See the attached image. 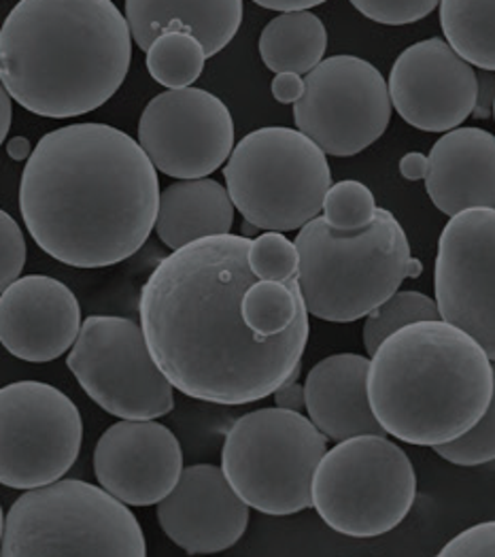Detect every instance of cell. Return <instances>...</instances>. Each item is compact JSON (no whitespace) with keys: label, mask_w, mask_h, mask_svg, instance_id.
Here are the masks:
<instances>
[{"label":"cell","mask_w":495,"mask_h":557,"mask_svg":"<svg viewBox=\"0 0 495 557\" xmlns=\"http://www.w3.org/2000/svg\"><path fill=\"white\" fill-rule=\"evenodd\" d=\"M251 238L218 234L164 258L140 289L138 315L149 351L171 385L213 405L264 400L302 362L309 320L260 336L240 305L256 275Z\"/></svg>","instance_id":"6da1fadb"},{"label":"cell","mask_w":495,"mask_h":557,"mask_svg":"<svg viewBox=\"0 0 495 557\" xmlns=\"http://www.w3.org/2000/svg\"><path fill=\"white\" fill-rule=\"evenodd\" d=\"M158 171L107 124H71L37 143L20 184L22 220L53 260L104 269L135 256L156 228Z\"/></svg>","instance_id":"7a4b0ae2"},{"label":"cell","mask_w":495,"mask_h":557,"mask_svg":"<svg viewBox=\"0 0 495 557\" xmlns=\"http://www.w3.org/2000/svg\"><path fill=\"white\" fill-rule=\"evenodd\" d=\"M133 35L111 0H20L0 28V82L26 111L66 120L122 88Z\"/></svg>","instance_id":"3957f363"},{"label":"cell","mask_w":495,"mask_h":557,"mask_svg":"<svg viewBox=\"0 0 495 557\" xmlns=\"http://www.w3.org/2000/svg\"><path fill=\"white\" fill-rule=\"evenodd\" d=\"M370 358L372 413L389 436L408 445L438 447L459 438L492 403L490 356L445 320L396 330Z\"/></svg>","instance_id":"277c9868"},{"label":"cell","mask_w":495,"mask_h":557,"mask_svg":"<svg viewBox=\"0 0 495 557\" xmlns=\"http://www.w3.org/2000/svg\"><path fill=\"white\" fill-rule=\"evenodd\" d=\"M294 243L300 294L307 311L323 322H358L396 294L406 277L421 275L405 228L387 209H376L374 220L354 233L336 231L317 215Z\"/></svg>","instance_id":"5b68a950"},{"label":"cell","mask_w":495,"mask_h":557,"mask_svg":"<svg viewBox=\"0 0 495 557\" xmlns=\"http://www.w3.org/2000/svg\"><path fill=\"white\" fill-rule=\"evenodd\" d=\"M4 557H145L143 528L104 487L64 479L26 490L7 512Z\"/></svg>","instance_id":"8992f818"},{"label":"cell","mask_w":495,"mask_h":557,"mask_svg":"<svg viewBox=\"0 0 495 557\" xmlns=\"http://www.w3.org/2000/svg\"><path fill=\"white\" fill-rule=\"evenodd\" d=\"M234 209L260 231L292 233L315 220L332 186L323 149L300 131L271 126L238 140L225 160Z\"/></svg>","instance_id":"52a82bcc"},{"label":"cell","mask_w":495,"mask_h":557,"mask_svg":"<svg viewBox=\"0 0 495 557\" xmlns=\"http://www.w3.org/2000/svg\"><path fill=\"white\" fill-rule=\"evenodd\" d=\"M327 438L298 411L260 409L230 428L222 470L234 492L264 515H296L313 507V476Z\"/></svg>","instance_id":"ba28073f"},{"label":"cell","mask_w":495,"mask_h":557,"mask_svg":"<svg viewBox=\"0 0 495 557\" xmlns=\"http://www.w3.org/2000/svg\"><path fill=\"white\" fill-rule=\"evenodd\" d=\"M417 474L387 436L361 434L325 451L313 476V507L338 534L374 539L398 528L414 505Z\"/></svg>","instance_id":"9c48e42d"},{"label":"cell","mask_w":495,"mask_h":557,"mask_svg":"<svg viewBox=\"0 0 495 557\" xmlns=\"http://www.w3.org/2000/svg\"><path fill=\"white\" fill-rule=\"evenodd\" d=\"M66 367L109 416L158 419L175 409V387L156 364L140 324L126 318L91 315L82 322Z\"/></svg>","instance_id":"30bf717a"},{"label":"cell","mask_w":495,"mask_h":557,"mask_svg":"<svg viewBox=\"0 0 495 557\" xmlns=\"http://www.w3.org/2000/svg\"><path fill=\"white\" fill-rule=\"evenodd\" d=\"M84 421L75 403L41 381L0 387V485L33 490L62 479L79 458Z\"/></svg>","instance_id":"8fae6325"},{"label":"cell","mask_w":495,"mask_h":557,"mask_svg":"<svg viewBox=\"0 0 495 557\" xmlns=\"http://www.w3.org/2000/svg\"><path fill=\"white\" fill-rule=\"evenodd\" d=\"M305 77L294 120L325 156H358L385 135L392 98L374 64L358 55H332Z\"/></svg>","instance_id":"7c38bea8"},{"label":"cell","mask_w":495,"mask_h":557,"mask_svg":"<svg viewBox=\"0 0 495 557\" xmlns=\"http://www.w3.org/2000/svg\"><path fill=\"white\" fill-rule=\"evenodd\" d=\"M136 140L156 171L175 180H200L230 158L234 120L215 94L200 88L166 90L147 102Z\"/></svg>","instance_id":"4fadbf2b"},{"label":"cell","mask_w":495,"mask_h":557,"mask_svg":"<svg viewBox=\"0 0 495 557\" xmlns=\"http://www.w3.org/2000/svg\"><path fill=\"white\" fill-rule=\"evenodd\" d=\"M434 292L441 320L470 334L495 362V209H466L438 238Z\"/></svg>","instance_id":"5bb4252c"},{"label":"cell","mask_w":495,"mask_h":557,"mask_svg":"<svg viewBox=\"0 0 495 557\" xmlns=\"http://www.w3.org/2000/svg\"><path fill=\"white\" fill-rule=\"evenodd\" d=\"M392 107L408 126L423 133L459 128L477 104V71L443 39L406 47L392 66Z\"/></svg>","instance_id":"9a60e30c"},{"label":"cell","mask_w":495,"mask_h":557,"mask_svg":"<svg viewBox=\"0 0 495 557\" xmlns=\"http://www.w3.org/2000/svg\"><path fill=\"white\" fill-rule=\"evenodd\" d=\"M181 470L177 436L153 419H120L94 449L100 487L128 507L158 505L177 485Z\"/></svg>","instance_id":"2e32d148"},{"label":"cell","mask_w":495,"mask_h":557,"mask_svg":"<svg viewBox=\"0 0 495 557\" xmlns=\"http://www.w3.org/2000/svg\"><path fill=\"white\" fill-rule=\"evenodd\" d=\"M158 521L183 552L209 556L243 539L249 505L234 492L220 466H187L177 485L158 503Z\"/></svg>","instance_id":"e0dca14e"},{"label":"cell","mask_w":495,"mask_h":557,"mask_svg":"<svg viewBox=\"0 0 495 557\" xmlns=\"http://www.w3.org/2000/svg\"><path fill=\"white\" fill-rule=\"evenodd\" d=\"M82 330V307L73 289L46 275L15 278L0 294V345L24 362L62 358Z\"/></svg>","instance_id":"ac0fdd59"},{"label":"cell","mask_w":495,"mask_h":557,"mask_svg":"<svg viewBox=\"0 0 495 557\" xmlns=\"http://www.w3.org/2000/svg\"><path fill=\"white\" fill-rule=\"evenodd\" d=\"M425 189L445 215L495 209V137L483 128H453L430 151Z\"/></svg>","instance_id":"d6986e66"},{"label":"cell","mask_w":495,"mask_h":557,"mask_svg":"<svg viewBox=\"0 0 495 557\" xmlns=\"http://www.w3.org/2000/svg\"><path fill=\"white\" fill-rule=\"evenodd\" d=\"M368 369L370 360L360 354H336L307 374L305 409L325 438L341 443L361 434L387 436L368 400Z\"/></svg>","instance_id":"ffe728a7"},{"label":"cell","mask_w":495,"mask_h":557,"mask_svg":"<svg viewBox=\"0 0 495 557\" xmlns=\"http://www.w3.org/2000/svg\"><path fill=\"white\" fill-rule=\"evenodd\" d=\"M243 0H126V22L143 51L162 33H189L207 58L232 44L243 24Z\"/></svg>","instance_id":"44dd1931"},{"label":"cell","mask_w":495,"mask_h":557,"mask_svg":"<svg viewBox=\"0 0 495 557\" xmlns=\"http://www.w3.org/2000/svg\"><path fill=\"white\" fill-rule=\"evenodd\" d=\"M234 202L220 182L181 180L160 191L156 233L173 251L218 234H230L234 226Z\"/></svg>","instance_id":"7402d4cb"},{"label":"cell","mask_w":495,"mask_h":557,"mask_svg":"<svg viewBox=\"0 0 495 557\" xmlns=\"http://www.w3.org/2000/svg\"><path fill=\"white\" fill-rule=\"evenodd\" d=\"M325 49L327 30L309 9L272 17L260 35V55L272 73L305 77L323 60Z\"/></svg>","instance_id":"603a6c76"},{"label":"cell","mask_w":495,"mask_h":557,"mask_svg":"<svg viewBox=\"0 0 495 557\" xmlns=\"http://www.w3.org/2000/svg\"><path fill=\"white\" fill-rule=\"evenodd\" d=\"M441 26L466 62L495 73V0H441Z\"/></svg>","instance_id":"cb8c5ba5"},{"label":"cell","mask_w":495,"mask_h":557,"mask_svg":"<svg viewBox=\"0 0 495 557\" xmlns=\"http://www.w3.org/2000/svg\"><path fill=\"white\" fill-rule=\"evenodd\" d=\"M240 313L245 324L260 336H274L309 320L296 277L287 281L256 278L243 296Z\"/></svg>","instance_id":"d4e9b609"},{"label":"cell","mask_w":495,"mask_h":557,"mask_svg":"<svg viewBox=\"0 0 495 557\" xmlns=\"http://www.w3.org/2000/svg\"><path fill=\"white\" fill-rule=\"evenodd\" d=\"M207 53L189 33H162L147 47L149 75L169 90L189 88L205 71Z\"/></svg>","instance_id":"484cf974"},{"label":"cell","mask_w":495,"mask_h":557,"mask_svg":"<svg viewBox=\"0 0 495 557\" xmlns=\"http://www.w3.org/2000/svg\"><path fill=\"white\" fill-rule=\"evenodd\" d=\"M430 320H441V311L434 298L421 292L398 289L366 315L363 347L372 356L376 347L396 330L414 322H430Z\"/></svg>","instance_id":"4316f807"},{"label":"cell","mask_w":495,"mask_h":557,"mask_svg":"<svg viewBox=\"0 0 495 557\" xmlns=\"http://www.w3.org/2000/svg\"><path fill=\"white\" fill-rule=\"evenodd\" d=\"M376 200L370 187L347 180L332 184L323 198V220L343 233L366 228L376 215Z\"/></svg>","instance_id":"83f0119b"},{"label":"cell","mask_w":495,"mask_h":557,"mask_svg":"<svg viewBox=\"0 0 495 557\" xmlns=\"http://www.w3.org/2000/svg\"><path fill=\"white\" fill-rule=\"evenodd\" d=\"M298 247L283 233L267 231L249 245V267L260 281H287L298 277Z\"/></svg>","instance_id":"f1b7e54d"},{"label":"cell","mask_w":495,"mask_h":557,"mask_svg":"<svg viewBox=\"0 0 495 557\" xmlns=\"http://www.w3.org/2000/svg\"><path fill=\"white\" fill-rule=\"evenodd\" d=\"M443 460L455 466H481L495 462V362H494V396L485 411L466 434L459 438L432 447Z\"/></svg>","instance_id":"f546056e"},{"label":"cell","mask_w":495,"mask_h":557,"mask_svg":"<svg viewBox=\"0 0 495 557\" xmlns=\"http://www.w3.org/2000/svg\"><path fill=\"white\" fill-rule=\"evenodd\" d=\"M351 4L376 24L405 26L428 17L441 0H351Z\"/></svg>","instance_id":"4dcf8cb0"},{"label":"cell","mask_w":495,"mask_h":557,"mask_svg":"<svg viewBox=\"0 0 495 557\" xmlns=\"http://www.w3.org/2000/svg\"><path fill=\"white\" fill-rule=\"evenodd\" d=\"M26 251L22 228L7 211L0 209V294L22 275Z\"/></svg>","instance_id":"1f68e13d"},{"label":"cell","mask_w":495,"mask_h":557,"mask_svg":"<svg viewBox=\"0 0 495 557\" xmlns=\"http://www.w3.org/2000/svg\"><path fill=\"white\" fill-rule=\"evenodd\" d=\"M441 557H495V521L463 530L443 547Z\"/></svg>","instance_id":"d6a6232c"},{"label":"cell","mask_w":495,"mask_h":557,"mask_svg":"<svg viewBox=\"0 0 495 557\" xmlns=\"http://www.w3.org/2000/svg\"><path fill=\"white\" fill-rule=\"evenodd\" d=\"M272 396L279 409L298 411V413L305 409V385L300 383V364L274 389Z\"/></svg>","instance_id":"836d02e7"},{"label":"cell","mask_w":495,"mask_h":557,"mask_svg":"<svg viewBox=\"0 0 495 557\" xmlns=\"http://www.w3.org/2000/svg\"><path fill=\"white\" fill-rule=\"evenodd\" d=\"M271 92L276 102L294 104L305 94V79L296 73H276V77L272 79Z\"/></svg>","instance_id":"e575fe53"},{"label":"cell","mask_w":495,"mask_h":557,"mask_svg":"<svg viewBox=\"0 0 495 557\" xmlns=\"http://www.w3.org/2000/svg\"><path fill=\"white\" fill-rule=\"evenodd\" d=\"M477 82H479V92H477V104L472 113L481 120H487L494 115L495 73L483 71L481 75H477Z\"/></svg>","instance_id":"d590c367"},{"label":"cell","mask_w":495,"mask_h":557,"mask_svg":"<svg viewBox=\"0 0 495 557\" xmlns=\"http://www.w3.org/2000/svg\"><path fill=\"white\" fill-rule=\"evenodd\" d=\"M430 171V158L419 151H410L400 160V175L406 182H421L428 177Z\"/></svg>","instance_id":"8d00e7d4"},{"label":"cell","mask_w":495,"mask_h":557,"mask_svg":"<svg viewBox=\"0 0 495 557\" xmlns=\"http://www.w3.org/2000/svg\"><path fill=\"white\" fill-rule=\"evenodd\" d=\"M253 2L264 9L285 13V11H305V9H311L317 4H323L325 0H253Z\"/></svg>","instance_id":"74e56055"},{"label":"cell","mask_w":495,"mask_h":557,"mask_svg":"<svg viewBox=\"0 0 495 557\" xmlns=\"http://www.w3.org/2000/svg\"><path fill=\"white\" fill-rule=\"evenodd\" d=\"M11 96L7 92V88L0 82V145L7 139L9 131H11V117H13V109H11Z\"/></svg>","instance_id":"f35d334b"},{"label":"cell","mask_w":495,"mask_h":557,"mask_svg":"<svg viewBox=\"0 0 495 557\" xmlns=\"http://www.w3.org/2000/svg\"><path fill=\"white\" fill-rule=\"evenodd\" d=\"M7 151L13 160H28L30 153H33V145H30V140L17 137V139H11L7 143Z\"/></svg>","instance_id":"ab89813d"},{"label":"cell","mask_w":495,"mask_h":557,"mask_svg":"<svg viewBox=\"0 0 495 557\" xmlns=\"http://www.w3.org/2000/svg\"><path fill=\"white\" fill-rule=\"evenodd\" d=\"M2 532H4V512H2V507H0V543H2Z\"/></svg>","instance_id":"60d3db41"},{"label":"cell","mask_w":495,"mask_h":557,"mask_svg":"<svg viewBox=\"0 0 495 557\" xmlns=\"http://www.w3.org/2000/svg\"><path fill=\"white\" fill-rule=\"evenodd\" d=\"M494 120H495V100H494Z\"/></svg>","instance_id":"b9f144b4"}]
</instances>
